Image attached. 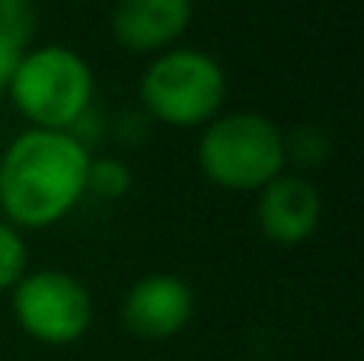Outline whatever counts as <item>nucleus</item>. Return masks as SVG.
<instances>
[{"mask_svg":"<svg viewBox=\"0 0 364 361\" xmlns=\"http://www.w3.org/2000/svg\"><path fill=\"white\" fill-rule=\"evenodd\" d=\"M90 157L64 131L38 128L10 144L0 160V208L26 227L64 217L87 192Z\"/></svg>","mask_w":364,"mask_h":361,"instance_id":"f257e3e1","label":"nucleus"},{"mask_svg":"<svg viewBox=\"0 0 364 361\" xmlns=\"http://www.w3.org/2000/svg\"><path fill=\"white\" fill-rule=\"evenodd\" d=\"M128 185H132V176L119 160H96L87 166V189L100 198H119L122 192H128Z\"/></svg>","mask_w":364,"mask_h":361,"instance_id":"9d476101","label":"nucleus"},{"mask_svg":"<svg viewBox=\"0 0 364 361\" xmlns=\"http://www.w3.org/2000/svg\"><path fill=\"white\" fill-rule=\"evenodd\" d=\"M198 160L211 183L227 189H259L282 173L284 138L262 115H227L205 131Z\"/></svg>","mask_w":364,"mask_h":361,"instance_id":"f03ea898","label":"nucleus"},{"mask_svg":"<svg viewBox=\"0 0 364 361\" xmlns=\"http://www.w3.org/2000/svg\"><path fill=\"white\" fill-rule=\"evenodd\" d=\"M192 313V291L176 275H151L138 281L125 301V326L144 339H166Z\"/></svg>","mask_w":364,"mask_h":361,"instance_id":"423d86ee","label":"nucleus"},{"mask_svg":"<svg viewBox=\"0 0 364 361\" xmlns=\"http://www.w3.org/2000/svg\"><path fill=\"white\" fill-rule=\"evenodd\" d=\"M13 307L29 336L42 343H74L90 326V298L70 275L36 272L16 281Z\"/></svg>","mask_w":364,"mask_h":361,"instance_id":"39448f33","label":"nucleus"},{"mask_svg":"<svg viewBox=\"0 0 364 361\" xmlns=\"http://www.w3.org/2000/svg\"><path fill=\"white\" fill-rule=\"evenodd\" d=\"M26 272V247L10 224L0 221V288H13Z\"/></svg>","mask_w":364,"mask_h":361,"instance_id":"9b49d317","label":"nucleus"},{"mask_svg":"<svg viewBox=\"0 0 364 361\" xmlns=\"http://www.w3.org/2000/svg\"><path fill=\"white\" fill-rule=\"evenodd\" d=\"M224 74L208 55L170 51L144 74L141 93L157 119L170 125H201L224 102Z\"/></svg>","mask_w":364,"mask_h":361,"instance_id":"20e7f679","label":"nucleus"},{"mask_svg":"<svg viewBox=\"0 0 364 361\" xmlns=\"http://www.w3.org/2000/svg\"><path fill=\"white\" fill-rule=\"evenodd\" d=\"M19 58H23V48H19V45H13V42H6V38L0 36V93L10 87L13 74H16Z\"/></svg>","mask_w":364,"mask_h":361,"instance_id":"f8f14e48","label":"nucleus"},{"mask_svg":"<svg viewBox=\"0 0 364 361\" xmlns=\"http://www.w3.org/2000/svg\"><path fill=\"white\" fill-rule=\"evenodd\" d=\"M36 29V13H32L29 0H0V36L6 42L26 48Z\"/></svg>","mask_w":364,"mask_h":361,"instance_id":"1a4fd4ad","label":"nucleus"},{"mask_svg":"<svg viewBox=\"0 0 364 361\" xmlns=\"http://www.w3.org/2000/svg\"><path fill=\"white\" fill-rule=\"evenodd\" d=\"M188 0H119L112 29L132 51H154L179 36L188 23Z\"/></svg>","mask_w":364,"mask_h":361,"instance_id":"0eeeda50","label":"nucleus"},{"mask_svg":"<svg viewBox=\"0 0 364 361\" xmlns=\"http://www.w3.org/2000/svg\"><path fill=\"white\" fill-rule=\"evenodd\" d=\"M320 217V195L307 179L297 176H275L265 185L259 221L265 234L278 243H297L310 237Z\"/></svg>","mask_w":364,"mask_h":361,"instance_id":"6e6552de","label":"nucleus"},{"mask_svg":"<svg viewBox=\"0 0 364 361\" xmlns=\"http://www.w3.org/2000/svg\"><path fill=\"white\" fill-rule=\"evenodd\" d=\"M10 93L26 119L58 131L83 115L93 93V77L74 51L42 48L19 58Z\"/></svg>","mask_w":364,"mask_h":361,"instance_id":"7ed1b4c3","label":"nucleus"}]
</instances>
